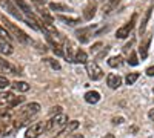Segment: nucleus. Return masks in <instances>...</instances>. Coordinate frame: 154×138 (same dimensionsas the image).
Instances as JSON below:
<instances>
[{
	"mask_svg": "<svg viewBox=\"0 0 154 138\" xmlns=\"http://www.w3.org/2000/svg\"><path fill=\"white\" fill-rule=\"evenodd\" d=\"M0 71L5 72V74H9V75H17V74H20L19 69H17L14 65L9 63L8 60H5V58H2V57H0Z\"/></svg>",
	"mask_w": 154,
	"mask_h": 138,
	"instance_id": "1a4fd4ad",
	"label": "nucleus"
},
{
	"mask_svg": "<svg viewBox=\"0 0 154 138\" xmlns=\"http://www.w3.org/2000/svg\"><path fill=\"white\" fill-rule=\"evenodd\" d=\"M8 86H11L9 80L6 77H3V75H0V91H5Z\"/></svg>",
	"mask_w": 154,
	"mask_h": 138,
	"instance_id": "bb28decb",
	"label": "nucleus"
},
{
	"mask_svg": "<svg viewBox=\"0 0 154 138\" xmlns=\"http://www.w3.org/2000/svg\"><path fill=\"white\" fill-rule=\"evenodd\" d=\"M106 84L111 87V89H117V87H120V84H122V78L116 74H108Z\"/></svg>",
	"mask_w": 154,
	"mask_h": 138,
	"instance_id": "ddd939ff",
	"label": "nucleus"
},
{
	"mask_svg": "<svg viewBox=\"0 0 154 138\" xmlns=\"http://www.w3.org/2000/svg\"><path fill=\"white\" fill-rule=\"evenodd\" d=\"M0 39H5V40H8V42L12 40V35L8 32V29H6L5 26H2V25H0Z\"/></svg>",
	"mask_w": 154,
	"mask_h": 138,
	"instance_id": "393cba45",
	"label": "nucleus"
},
{
	"mask_svg": "<svg viewBox=\"0 0 154 138\" xmlns=\"http://www.w3.org/2000/svg\"><path fill=\"white\" fill-rule=\"evenodd\" d=\"M37 11H38V14H40V16H42V17H43L46 22H53V20H54V17L51 16L49 12H48V11L43 8V6H37Z\"/></svg>",
	"mask_w": 154,
	"mask_h": 138,
	"instance_id": "5701e85b",
	"label": "nucleus"
},
{
	"mask_svg": "<svg viewBox=\"0 0 154 138\" xmlns=\"http://www.w3.org/2000/svg\"><path fill=\"white\" fill-rule=\"evenodd\" d=\"M62 112V106H54V107H51V114H60Z\"/></svg>",
	"mask_w": 154,
	"mask_h": 138,
	"instance_id": "72a5a7b5",
	"label": "nucleus"
},
{
	"mask_svg": "<svg viewBox=\"0 0 154 138\" xmlns=\"http://www.w3.org/2000/svg\"><path fill=\"white\" fill-rule=\"evenodd\" d=\"M66 58H68V61H74V55H72V46L68 43V46H66Z\"/></svg>",
	"mask_w": 154,
	"mask_h": 138,
	"instance_id": "7c9ffc66",
	"label": "nucleus"
},
{
	"mask_svg": "<svg viewBox=\"0 0 154 138\" xmlns=\"http://www.w3.org/2000/svg\"><path fill=\"white\" fill-rule=\"evenodd\" d=\"M0 52L5 54V55H11L14 52V48H12L11 42H8L5 39H0Z\"/></svg>",
	"mask_w": 154,
	"mask_h": 138,
	"instance_id": "2eb2a0df",
	"label": "nucleus"
},
{
	"mask_svg": "<svg viewBox=\"0 0 154 138\" xmlns=\"http://www.w3.org/2000/svg\"><path fill=\"white\" fill-rule=\"evenodd\" d=\"M57 20H60V22H63L65 25H71V26H74V25H77V23H80V19H77V17H66V16H57L56 17Z\"/></svg>",
	"mask_w": 154,
	"mask_h": 138,
	"instance_id": "a211bd4d",
	"label": "nucleus"
},
{
	"mask_svg": "<svg viewBox=\"0 0 154 138\" xmlns=\"http://www.w3.org/2000/svg\"><path fill=\"white\" fill-rule=\"evenodd\" d=\"M128 63L131 66H137L139 65V58H137V54L136 52H131V55L128 57Z\"/></svg>",
	"mask_w": 154,
	"mask_h": 138,
	"instance_id": "c756f323",
	"label": "nucleus"
},
{
	"mask_svg": "<svg viewBox=\"0 0 154 138\" xmlns=\"http://www.w3.org/2000/svg\"><path fill=\"white\" fill-rule=\"evenodd\" d=\"M74 61H75V63H80V65H86V61H88L86 52L82 51V49H79V51L75 52V55H74Z\"/></svg>",
	"mask_w": 154,
	"mask_h": 138,
	"instance_id": "6ab92c4d",
	"label": "nucleus"
},
{
	"mask_svg": "<svg viewBox=\"0 0 154 138\" xmlns=\"http://www.w3.org/2000/svg\"><path fill=\"white\" fill-rule=\"evenodd\" d=\"M100 46H102V43H96V45L91 48V51H99V49H100Z\"/></svg>",
	"mask_w": 154,
	"mask_h": 138,
	"instance_id": "4c0bfd02",
	"label": "nucleus"
},
{
	"mask_svg": "<svg viewBox=\"0 0 154 138\" xmlns=\"http://www.w3.org/2000/svg\"><path fill=\"white\" fill-rule=\"evenodd\" d=\"M43 132H45V121H37L28 128L26 134H25V138H37Z\"/></svg>",
	"mask_w": 154,
	"mask_h": 138,
	"instance_id": "0eeeda50",
	"label": "nucleus"
},
{
	"mask_svg": "<svg viewBox=\"0 0 154 138\" xmlns=\"http://www.w3.org/2000/svg\"><path fill=\"white\" fill-rule=\"evenodd\" d=\"M119 3H120V0H106V2L103 3V6H102L103 16H108L112 11H116V8L119 6Z\"/></svg>",
	"mask_w": 154,
	"mask_h": 138,
	"instance_id": "f8f14e48",
	"label": "nucleus"
},
{
	"mask_svg": "<svg viewBox=\"0 0 154 138\" xmlns=\"http://www.w3.org/2000/svg\"><path fill=\"white\" fill-rule=\"evenodd\" d=\"M86 72H88V77L94 81L103 77V71H102V68L96 61H86Z\"/></svg>",
	"mask_w": 154,
	"mask_h": 138,
	"instance_id": "423d86ee",
	"label": "nucleus"
},
{
	"mask_svg": "<svg viewBox=\"0 0 154 138\" xmlns=\"http://www.w3.org/2000/svg\"><path fill=\"white\" fill-rule=\"evenodd\" d=\"M75 35L82 43H86L89 40V37L93 35V26H86V28H80L75 31Z\"/></svg>",
	"mask_w": 154,
	"mask_h": 138,
	"instance_id": "9d476101",
	"label": "nucleus"
},
{
	"mask_svg": "<svg viewBox=\"0 0 154 138\" xmlns=\"http://www.w3.org/2000/svg\"><path fill=\"white\" fill-rule=\"evenodd\" d=\"M96 16V5H88L86 8H85V11H83V17H85V20H91L93 17Z\"/></svg>",
	"mask_w": 154,
	"mask_h": 138,
	"instance_id": "aec40b11",
	"label": "nucleus"
},
{
	"mask_svg": "<svg viewBox=\"0 0 154 138\" xmlns=\"http://www.w3.org/2000/svg\"><path fill=\"white\" fill-rule=\"evenodd\" d=\"M14 3L17 5V8H19V11H22L25 16H28L29 17V20H32L35 16H34V12H32V9L29 8V5L25 2V0H14Z\"/></svg>",
	"mask_w": 154,
	"mask_h": 138,
	"instance_id": "9b49d317",
	"label": "nucleus"
},
{
	"mask_svg": "<svg viewBox=\"0 0 154 138\" xmlns=\"http://www.w3.org/2000/svg\"><path fill=\"white\" fill-rule=\"evenodd\" d=\"M149 43H151V35H148L146 39L140 43V46H139V54H140V57H142V60H145L146 57H148V48H149Z\"/></svg>",
	"mask_w": 154,
	"mask_h": 138,
	"instance_id": "4468645a",
	"label": "nucleus"
},
{
	"mask_svg": "<svg viewBox=\"0 0 154 138\" xmlns=\"http://www.w3.org/2000/svg\"><path fill=\"white\" fill-rule=\"evenodd\" d=\"M151 9H152V8H149V9L146 11V14H145V17H143L142 23H140V29H139L140 35H143V34H145V31H146V23H148V20H149V16H151Z\"/></svg>",
	"mask_w": 154,
	"mask_h": 138,
	"instance_id": "412c9836",
	"label": "nucleus"
},
{
	"mask_svg": "<svg viewBox=\"0 0 154 138\" xmlns=\"http://www.w3.org/2000/svg\"><path fill=\"white\" fill-rule=\"evenodd\" d=\"M11 86H12V89L17 91V92H28L29 91V84L26 81H19L17 80V81H12Z\"/></svg>",
	"mask_w": 154,
	"mask_h": 138,
	"instance_id": "f3484780",
	"label": "nucleus"
},
{
	"mask_svg": "<svg viewBox=\"0 0 154 138\" xmlns=\"http://www.w3.org/2000/svg\"><path fill=\"white\" fill-rule=\"evenodd\" d=\"M148 117H149V118H151V120L154 121V109H151V110L148 112Z\"/></svg>",
	"mask_w": 154,
	"mask_h": 138,
	"instance_id": "58836bf2",
	"label": "nucleus"
},
{
	"mask_svg": "<svg viewBox=\"0 0 154 138\" xmlns=\"http://www.w3.org/2000/svg\"><path fill=\"white\" fill-rule=\"evenodd\" d=\"M146 75H148V77H154V66H149L146 69Z\"/></svg>",
	"mask_w": 154,
	"mask_h": 138,
	"instance_id": "c9c22d12",
	"label": "nucleus"
},
{
	"mask_svg": "<svg viewBox=\"0 0 154 138\" xmlns=\"http://www.w3.org/2000/svg\"><path fill=\"white\" fill-rule=\"evenodd\" d=\"M112 123H114V124H120V123H123V118H122V117H119V118H112Z\"/></svg>",
	"mask_w": 154,
	"mask_h": 138,
	"instance_id": "e433bc0d",
	"label": "nucleus"
},
{
	"mask_svg": "<svg viewBox=\"0 0 154 138\" xmlns=\"http://www.w3.org/2000/svg\"><path fill=\"white\" fill-rule=\"evenodd\" d=\"M25 101V97H17L14 92H0V107H17Z\"/></svg>",
	"mask_w": 154,
	"mask_h": 138,
	"instance_id": "f03ea898",
	"label": "nucleus"
},
{
	"mask_svg": "<svg viewBox=\"0 0 154 138\" xmlns=\"http://www.w3.org/2000/svg\"><path fill=\"white\" fill-rule=\"evenodd\" d=\"M0 6H2L8 14H11L12 17H16L17 20H20V22H26V19H25L23 16H22V12L12 5V2L11 0H0Z\"/></svg>",
	"mask_w": 154,
	"mask_h": 138,
	"instance_id": "39448f33",
	"label": "nucleus"
},
{
	"mask_svg": "<svg viewBox=\"0 0 154 138\" xmlns=\"http://www.w3.org/2000/svg\"><path fill=\"white\" fill-rule=\"evenodd\" d=\"M137 78H139V74H137V72H131V74L126 75L125 81H126V84H134V83L137 81Z\"/></svg>",
	"mask_w": 154,
	"mask_h": 138,
	"instance_id": "a878e982",
	"label": "nucleus"
},
{
	"mask_svg": "<svg viewBox=\"0 0 154 138\" xmlns=\"http://www.w3.org/2000/svg\"><path fill=\"white\" fill-rule=\"evenodd\" d=\"M40 112V104L32 101V103H28L25 104L23 107L19 109V112L16 114V118H26V120H31V117H34L35 114Z\"/></svg>",
	"mask_w": 154,
	"mask_h": 138,
	"instance_id": "20e7f679",
	"label": "nucleus"
},
{
	"mask_svg": "<svg viewBox=\"0 0 154 138\" xmlns=\"http://www.w3.org/2000/svg\"><path fill=\"white\" fill-rule=\"evenodd\" d=\"M108 51H109V48H108V46H105V48H103V49H102V52H100V54H99V55H97V60H100V58H102V57H105V55H106V54H108Z\"/></svg>",
	"mask_w": 154,
	"mask_h": 138,
	"instance_id": "2f4dec72",
	"label": "nucleus"
},
{
	"mask_svg": "<svg viewBox=\"0 0 154 138\" xmlns=\"http://www.w3.org/2000/svg\"><path fill=\"white\" fill-rule=\"evenodd\" d=\"M103 138H116V137H114L112 134H105V137H103Z\"/></svg>",
	"mask_w": 154,
	"mask_h": 138,
	"instance_id": "a19ab883",
	"label": "nucleus"
},
{
	"mask_svg": "<svg viewBox=\"0 0 154 138\" xmlns=\"http://www.w3.org/2000/svg\"><path fill=\"white\" fill-rule=\"evenodd\" d=\"M134 23H136V14L131 17L130 22L125 23L122 28L117 29V32H116V37H117V39H126V37L131 34V31H133V28H134Z\"/></svg>",
	"mask_w": 154,
	"mask_h": 138,
	"instance_id": "6e6552de",
	"label": "nucleus"
},
{
	"mask_svg": "<svg viewBox=\"0 0 154 138\" xmlns=\"http://www.w3.org/2000/svg\"><path fill=\"white\" fill-rule=\"evenodd\" d=\"M31 2H34L37 6H42V5H45V3H48V0H31Z\"/></svg>",
	"mask_w": 154,
	"mask_h": 138,
	"instance_id": "f704fd0d",
	"label": "nucleus"
},
{
	"mask_svg": "<svg viewBox=\"0 0 154 138\" xmlns=\"http://www.w3.org/2000/svg\"><path fill=\"white\" fill-rule=\"evenodd\" d=\"M45 61H46V63H49V66L53 68V69H56V71L60 69V63H59L57 60H54V58H45Z\"/></svg>",
	"mask_w": 154,
	"mask_h": 138,
	"instance_id": "cd10ccee",
	"label": "nucleus"
},
{
	"mask_svg": "<svg viewBox=\"0 0 154 138\" xmlns=\"http://www.w3.org/2000/svg\"><path fill=\"white\" fill-rule=\"evenodd\" d=\"M77 128H79V121H71V123H69V126H68L65 131H63V134H71V132L75 131Z\"/></svg>",
	"mask_w": 154,
	"mask_h": 138,
	"instance_id": "c85d7f7f",
	"label": "nucleus"
},
{
	"mask_svg": "<svg viewBox=\"0 0 154 138\" xmlns=\"http://www.w3.org/2000/svg\"><path fill=\"white\" fill-rule=\"evenodd\" d=\"M68 123V117L63 114H57L56 117H51L48 121H45V132H54L62 129Z\"/></svg>",
	"mask_w": 154,
	"mask_h": 138,
	"instance_id": "7ed1b4c3",
	"label": "nucleus"
},
{
	"mask_svg": "<svg viewBox=\"0 0 154 138\" xmlns=\"http://www.w3.org/2000/svg\"><path fill=\"white\" fill-rule=\"evenodd\" d=\"M85 101L89 103V104H96L100 101V94L97 91H88L85 94Z\"/></svg>",
	"mask_w": 154,
	"mask_h": 138,
	"instance_id": "dca6fc26",
	"label": "nucleus"
},
{
	"mask_svg": "<svg viewBox=\"0 0 154 138\" xmlns=\"http://www.w3.org/2000/svg\"><path fill=\"white\" fill-rule=\"evenodd\" d=\"M131 45H133V40H131V42H130V43H126V45H125V48H123V49H125V51H130V48H131Z\"/></svg>",
	"mask_w": 154,
	"mask_h": 138,
	"instance_id": "ea45409f",
	"label": "nucleus"
},
{
	"mask_svg": "<svg viewBox=\"0 0 154 138\" xmlns=\"http://www.w3.org/2000/svg\"><path fill=\"white\" fill-rule=\"evenodd\" d=\"M75 138H83V137H82V135H79V137H75Z\"/></svg>",
	"mask_w": 154,
	"mask_h": 138,
	"instance_id": "79ce46f5",
	"label": "nucleus"
},
{
	"mask_svg": "<svg viewBox=\"0 0 154 138\" xmlns=\"http://www.w3.org/2000/svg\"><path fill=\"white\" fill-rule=\"evenodd\" d=\"M53 52H54L56 55H59V57H63V51L60 49V46H56V48H53Z\"/></svg>",
	"mask_w": 154,
	"mask_h": 138,
	"instance_id": "473e14b6",
	"label": "nucleus"
},
{
	"mask_svg": "<svg viewBox=\"0 0 154 138\" xmlns=\"http://www.w3.org/2000/svg\"><path fill=\"white\" fill-rule=\"evenodd\" d=\"M49 9H51V11H71L66 5H63V3H57V2L49 3Z\"/></svg>",
	"mask_w": 154,
	"mask_h": 138,
	"instance_id": "4be33fe9",
	"label": "nucleus"
},
{
	"mask_svg": "<svg viewBox=\"0 0 154 138\" xmlns=\"http://www.w3.org/2000/svg\"><path fill=\"white\" fill-rule=\"evenodd\" d=\"M2 20H3V23H5V28L8 29V32L12 35V39H16L17 42H20V43H23V45H29V43L32 42V40L29 39V35H26V32L22 31L19 26H16L12 22L6 20L5 17H2Z\"/></svg>",
	"mask_w": 154,
	"mask_h": 138,
	"instance_id": "f257e3e1",
	"label": "nucleus"
},
{
	"mask_svg": "<svg viewBox=\"0 0 154 138\" xmlns=\"http://www.w3.org/2000/svg\"><path fill=\"white\" fill-rule=\"evenodd\" d=\"M108 65H109L111 68H117V66H120V65H122V57H120V55H114V57H111V58L108 60Z\"/></svg>",
	"mask_w": 154,
	"mask_h": 138,
	"instance_id": "b1692460",
	"label": "nucleus"
}]
</instances>
